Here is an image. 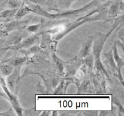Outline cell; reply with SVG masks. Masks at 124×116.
Returning <instances> with one entry per match:
<instances>
[{
	"label": "cell",
	"mask_w": 124,
	"mask_h": 116,
	"mask_svg": "<svg viewBox=\"0 0 124 116\" xmlns=\"http://www.w3.org/2000/svg\"><path fill=\"white\" fill-rule=\"evenodd\" d=\"M6 1V0H0V6H1V5H2V4H3Z\"/></svg>",
	"instance_id": "cell-19"
},
{
	"label": "cell",
	"mask_w": 124,
	"mask_h": 116,
	"mask_svg": "<svg viewBox=\"0 0 124 116\" xmlns=\"http://www.w3.org/2000/svg\"><path fill=\"white\" fill-rule=\"evenodd\" d=\"M16 114H14L13 112V108H10L8 111H6V112H0V116H12V115H15Z\"/></svg>",
	"instance_id": "cell-17"
},
{
	"label": "cell",
	"mask_w": 124,
	"mask_h": 116,
	"mask_svg": "<svg viewBox=\"0 0 124 116\" xmlns=\"http://www.w3.org/2000/svg\"><path fill=\"white\" fill-rule=\"evenodd\" d=\"M22 66H16L14 68L12 73L6 78V82L7 87L12 93L17 95L21 86L20 70Z\"/></svg>",
	"instance_id": "cell-3"
},
{
	"label": "cell",
	"mask_w": 124,
	"mask_h": 116,
	"mask_svg": "<svg viewBox=\"0 0 124 116\" xmlns=\"http://www.w3.org/2000/svg\"><path fill=\"white\" fill-rule=\"evenodd\" d=\"M112 53H113V57L115 60V63L116 64L117 68V76L118 77V79L119 82H121V84L123 86L124 85V79L122 77V72H121V70H122V68H123L124 65V60L122 58H121L119 56L118 53V50H117V42H116L114 44L113 47L112 48Z\"/></svg>",
	"instance_id": "cell-4"
},
{
	"label": "cell",
	"mask_w": 124,
	"mask_h": 116,
	"mask_svg": "<svg viewBox=\"0 0 124 116\" xmlns=\"http://www.w3.org/2000/svg\"><path fill=\"white\" fill-rule=\"evenodd\" d=\"M119 20H117V22H116L113 25L111 29L107 32V33H104L102 32L96 33L95 35L93 36V42L92 45V53L94 57V68H95L97 73L98 74H103L105 75L107 79L110 80H111L110 76L108 73L106 69L105 68L104 64L102 62L101 60V54L102 53L104 46L105 45V42L107 40L108 37L110 36L111 33L113 32L115 28L116 27L117 25V23L119 22Z\"/></svg>",
	"instance_id": "cell-1"
},
{
	"label": "cell",
	"mask_w": 124,
	"mask_h": 116,
	"mask_svg": "<svg viewBox=\"0 0 124 116\" xmlns=\"http://www.w3.org/2000/svg\"><path fill=\"white\" fill-rule=\"evenodd\" d=\"M82 64L85 65L89 71H92L94 68V57L92 53L82 59Z\"/></svg>",
	"instance_id": "cell-13"
},
{
	"label": "cell",
	"mask_w": 124,
	"mask_h": 116,
	"mask_svg": "<svg viewBox=\"0 0 124 116\" xmlns=\"http://www.w3.org/2000/svg\"><path fill=\"white\" fill-rule=\"evenodd\" d=\"M30 13H32L31 9L25 4L24 1H23L21 4L18 7V10H17L16 14H15L14 17L16 20H20L22 18Z\"/></svg>",
	"instance_id": "cell-9"
},
{
	"label": "cell",
	"mask_w": 124,
	"mask_h": 116,
	"mask_svg": "<svg viewBox=\"0 0 124 116\" xmlns=\"http://www.w3.org/2000/svg\"><path fill=\"white\" fill-rule=\"evenodd\" d=\"M14 67L10 64L5 62L0 63V72L4 77H7L13 71Z\"/></svg>",
	"instance_id": "cell-12"
},
{
	"label": "cell",
	"mask_w": 124,
	"mask_h": 116,
	"mask_svg": "<svg viewBox=\"0 0 124 116\" xmlns=\"http://www.w3.org/2000/svg\"><path fill=\"white\" fill-rule=\"evenodd\" d=\"M93 42V36H90L82 43V47L78 54L76 56L79 59H83L92 53V45Z\"/></svg>",
	"instance_id": "cell-6"
},
{
	"label": "cell",
	"mask_w": 124,
	"mask_h": 116,
	"mask_svg": "<svg viewBox=\"0 0 124 116\" xmlns=\"http://www.w3.org/2000/svg\"><path fill=\"white\" fill-rule=\"evenodd\" d=\"M18 8H6L0 11V19H3L4 22L6 23L10 20V18L15 16Z\"/></svg>",
	"instance_id": "cell-10"
},
{
	"label": "cell",
	"mask_w": 124,
	"mask_h": 116,
	"mask_svg": "<svg viewBox=\"0 0 124 116\" xmlns=\"http://www.w3.org/2000/svg\"><path fill=\"white\" fill-rule=\"evenodd\" d=\"M30 19L28 21H20L19 20L12 21L10 22H7L4 25L2 30L6 31V33H8L11 31H17V30H21L24 29L27 27L28 22Z\"/></svg>",
	"instance_id": "cell-5"
},
{
	"label": "cell",
	"mask_w": 124,
	"mask_h": 116,
	"mask_svg": "<svg viewBox=\"0 0 124 116\" xmlns=\"http://www.w3.org/2000/svg\"><path fill=\"white\" fill-rule=\"evenodd\" d=\"M0 86L4 91L5 95L4 96V97L6 98L9 101L12 105V108L15 111L16 114L18 115V116H23L24 109L21 106L20 104H19L17 95H15L13 93H12L8 88L7 84H6V79L3 76L0 79Z\"/></svg>",
	"instance_id": "cell-2"
},
{
	"label": "cell",
	"mask_w": 124,
	"mask_h": 116,
	"mask_svg": "<svg viewBox=\"0 0 124 116\" xmlns=\"http://www.w3.org/2000/svg\"><path fill=\"white\" fill-rule=\"evenodd\" d=\"M50 114H52V112L49 111H44L42 112H41L39 115L41 116H50Z\"/></svg>",
	"instance_id": "cell-18"
},
{
	"label": "cell",
	"mask_w": 124,
	"mask_h": 116,
	"mask_svg": "<svg viewBox=\"0 0 124 116\" xmlns=\"http://www.w3.org/2000/svg\"><path fill=\"white\" fill-rule=\"evenodd\" d=\"M2 77V75H1V72H0V79H1V77Z\"/></svg>",
	"instance_id": "cell-20"
},
{
	"label": "cell",
	"mask_w": 124,
	"mask_h": 116,
	"mask_svg": "<svg viewBox=\"0 0 124 116\" xmlns=\"http://www.w3.org/2000/svg\"><path fill=\"white\" fill-rule=\"evenodd\" d=\"M52 60H53L54 66L55 68V71L60 76H65V65L64 62L61 59H59L55 53H52Z\"/></svg>",
	"instance_id": "cell-7"
},
{
	"label": "cell",
	"mask_w": 124,
	"mask_h": 116,
	"mask_svg": "<svg viewBox=\"0 0 124 116\" xmlns=\"http://www.w3.org/2000/svg\"><path fill=\"white\" fill-rule=\"evenodd\" d=\"M39 111H36L35 110V108H31L30 109L27 110H23V115H24V116H35V115H39L40 114Z\"/></svg>",
	"instance_id": "cell-16"
},
{
	"label": "cell",
	"mask_w": 124,
	"mask_h": 116,
	"mask_svg": "<svg viewBox=\"0 0 124 116\" xmlns=\"http://www.w3.org/2000/svg\"><path fill=\"white\" fill-rule=\"evenodd\" d=\"M98 111H83L76 114V116H99Z\"/></svg>",
	"instance_id": "cell-15"
},
{
	"label": "cell",
	"mask_w": 124,
	"mask_h": 116,
	"mask_svg": "<svg viewBox=\"0 0 124 116\" xmlns=\"http://www.w3.org/2000/svg\"><path fill=\"white\" fill-rule=\"evenodd\" d=\"M29 59V57L24 55V56H13L8 59H5L2 60L1 62L7 63L10 64L11 65L15 67L16 66H23L24 64L27 63Z\"/></svg>",
	"instance_id": "cell-8"
},
{
	"label": "cell",
	"mask_w": 124,
	"mask_h": 116,
	"mask_svg": "<svg viewBox=\"0 0 124 116\" xmlns=\"http://www.w3.org/2000/svg\"><path fill=\"white\" fill-rule=\"evenodd\" d=\"M41 24H34V25L27 26L25 29L29 34L30 33L35 34V33H36L39 31V30L41 29Z\"/></svg>",
	"instance_id": "cell-14"
},
{
	"label": "cell",
	"mask_w": 124,
	"mask_h": 116,
	"mask_svg": "<svg viewBox=\"0 0 124 116\" xmlns=\"http://www.w3.org/2000/svg\"><path fill=\"white\" fill-rule=\"evenodd\" d=\"M104 55L105 56V58H106V60H105L106 63H107L108 65L110 66L111 70H112L113 72H116L117 74V66H116V64L113 59V57L112 49L109 50L107 52V53H104Z\"/></svg>",
	"instance_id": "cell-11"
}]
</instances>
